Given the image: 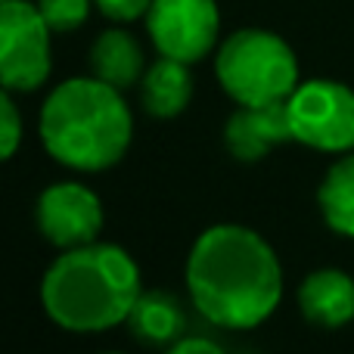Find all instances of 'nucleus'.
I'll return each instance as SVG.
<instances>
[{
  "label": "nucleus",
  "instance_id": "obj_1",
  "mask_svg": "<svg viewBox=\"0 0 354 354\" xmlns=\"http://www.w3.org/2000/svg\"><path fill=\"white\" fill-rule=\"evenodd\" d=\"M183 280L196 311L224 330L264 324L283 299L277 252L239 224L208 227L189 249Z\"/></svg>",
  "mask_w": 354,
  "mask_h": 354
},
{
  "label": "nucleus",
  "instance_id": "obj_2",
  "mask_svg": "<svg viewBox=\"0 0 354 354\" xmlns=\"http://www.w3.org/2000/svg\"><path fill=\"white\" fill-rule=\"evenodd\" d=\"M143 283L137 261L112 243L66 249L41 280V305L68 333H103L128 320Z\"/></svg>",
  "mask_w": 354,
  "mask_h": 354
},
{
  "label": "nucleus",
  "instance_id": "obj_3",
  "mask_svg": "<svg viewBox=\"0 0 354 354\" xmlns=\"http://www.w3.org/2000/svg\"><path fill=\"white\" fill-rule=\"evenodd\" d=\"M37 128L44 149L59 165L93 174L122 162L131 147L134 118L118 87L87 75L50 91Z\"/></svg>",
  "mask_w": 354,
  "mask_h": 354
},
{
  "label": "nucleus",
  "instance_id": "obj_4",
  "mask_svg": "<svg viewBox=\"0 0 354 354\" xmlns=\"http://www.w3.org/2000/svg\"><path fill=\"white\" fill-rule=\"evenodd\" d=\"M214 75L239 106L286 103L299 87V59L274 31L239 28L218 47Z\"/></svg>",
  "mask_w": 354,
  "mask_h": 354
},
{
  "label": "nucleus",
  "instance_id": "obj_5",
  "mask_svg": "<svg viewBox=\"0 0 354 354\" xmlns=\"http://www.w3.org/2000/svg\"><path fill=\"white\" fill-rule=\"evenodd\" d=\"M292 140L320 153L354 149V91L342 81H305L286 100Z\"/></svg>",
  "mask_w": 354,
  "mask_h": 354
},
{
  "label": "nucleus",
  "instance_id": "obj_6",
  "mask_svg": "<svg viewBox=\"0 0 354 354\" xmlns=\"http://www.w3.org/2000/svg\"><path fill=\"white\" fill-rule=\"evenodd\" d=\"M50 25L44 22L37 3L6 0L0 3V87L31 93L50 78L53 50Z\"/></svg>",
  "mask_w": 354,
  "mask_h": 354
},
{
  "label": "nucleus",
  "instance_id": "obj_7",
  "mask_svg": "<svg viewBox=\"0 0 354 354\" xmlns=\"http://www.w3.org/2000/svg\"><path fill=\"white\" fill-rule=\"evenodd\" d=\"M143 19L153 47L168 59L193 66L218 47L221 12L214 0H153Z\"/></svg>",
  "mask_w": 354,
  "mask_h": 354
},
{
  "label": "nucleus",
  "instance_id": "obj_8",
  "mask_svg": "<svg viewBox=\"0 0 354 354\" xmlns=\"http://www.w3.org/2000/svg\"><path fill=\"white\" fill-rule=\"evenodd\" d=\"M35 224L41 236L62 252L91 245L103 230V202L84 183L59 180L37 196Z\"/></svg>",
  "mask_w": 354,
  "mask_h": 354
},
{
  "label": "nucleus",
  "instance_id": "obj_9",
  "mask_svg": "<svg viewBox=\"0 0 354 354\" xmlns=\"http://www.w3.org/2000/svg\"><path fill=\"white\" fill-rule=\"evenodd\" d=\"M224 140L233 159L239 162H258L274 147L292 140L289 131L286 103H268V106H239L224 128Z\"/></svg>",
  "mask_w": 354,
  "mask_h": 354
},
{
  "label": "nucleus",
  "instance_id": "obj_10",
  "mask_svg": "<svg viewBox=\"0 0 354 354\" xmlns=\"http://www.w3.org/2000/svg\"><path fill=\"white\" fill-rule=\"evenodd\" d=\"M299 308L311 324L339 330L354 320V277L336 268L314 270L299 286Z\"/></svg>",
  "mask_w": 354,
  "mask_h": 354
},
{
  "label": "nucleus",
  "instance_id": "obj_11",
  "mask_svg": "<svg viewBox=\"0 0 354 354\" xmlns=\"http://www.w3.org/2000/svg\"><path fill=\"white\" fill-rule=\"evenodd\" d=\"M87 66L91 75L106 84L118 87V91H128L137 87L147 72V53H143V44L131 35L128 28H106L97 35V41L91 44V53H87Z\"/></svg>",
  "mask_w": 354,
  "mask_h": 354
},
{
  "label": "nucleus",
  "instance_id": "obj_12",
  "mask_svg": "<svg viewBox=\"0 0 354 354\" xmlns=\"http://www.w3.org/2000/svg\"><path fill=\"white\" fill-rule=\"evenodd\" d=\"M131 336L140 345L159 348V345H174L187 333V311L177 301L174 292L165 289H143L140 299L134 301L128 314Z\"/></svg>",
  "mask_w": 354,
  "mask_h": 354
},
{
  "label": "nucleus",
  "instance_id": "obj_13",
  "mask_svg": "<svg viewBox=\"0 0 354 354\" xmlns=\"http://www.w3.org/2000/svg\"><path fill=\"white\" fill-rule=\"evenodd\" d=\"M193 100V75L187 62L159 56L140 78V103L153 118H174Z\"/></svg>",
  "mask_w": 354,
  "mask_h": 354
},
{
  "label": "nucleus",
  "instance_id": "obj_14",
  "mask_svg": "<svg viewBox=\"0 0 354 354\" xmlns=\"http://www.w3.org/2000/svg\"><path fill=\"white\" fill-rule=\"evenodd\" d=\"M317 205L330 230L354 236V153L330 165L320 180Z\"/></svg>",
  "mask_w": 354,
  "mask_h": 354
},
{
  "label": "nucleus",
  "instance_id": "obj_15",
  "mask_svg": "<svg viewBox=\"0 0 354 354\" xmlns=\"http://www.w3.org/2000/svg\"><path fill=\"white\" fill-rule=\"evenodd\" d=\"M35 3L41 10L44 22L50 25V31L66 35V31H78L91 19L93 0H35Z\"/></svg>",
  "mask_w": 354,
  "mask_h": 354
},
{
  "label": "nucleus",
  "instance_id": "obj_16",
  "mask_svg": "<svg viewBox=\"0 0 354 354\" xmlns=\"http://www.w3.org/2000/svg\"><path fill=\"white\" fill-rule=\"evenodd\" d=\"M22 143V118L16 103L10 100V91L0 87V162H6Z\"/></svg>",
  "mask_w": 354,
  "mask_h": 354
},
{
  "label": "nucleus",
  "instance_id": "obj_17",
  "mask_svg": "<svg viewBox=\"0 0 354 354\" xmlns=\"http://www.w3.org/2000/svg\"><path fill=\"white\" fill-rule=\"evenodd\" d=\"M149 3H153V0H93V6H97L106 19H112V22H118V25L143 19Z\"/></svg>",
  "mask_w": 354,
  "mask_h": 354
},
{
  "label": "nucleus",
  "instance_id": "obj_18",
  "mask_svg": "<svg viewBox=\"0 0 354 354\" xmlns=\"http://www.w3.org/2000/svg\"><path fill=\"white\" fill-rule=\"evenodd\" d=\"M165 354H224L218 342H212V339H202V336H183L177 339L174 345H168Z\"/></svg>",
  "mask_w": 354,
  "mask_h": 354
},
{
  "label": "nucleus",
  "instance_id": "obj_19",
  "mask_svg": "<svg viewBox=\"0 0 354 354\" xmlns=\"http://www.w3.org/2000/svg\"><path fill=\"white\" fill-rule=\"evenodd\" d=\"M109 354H118V351H109Z\"/></svg>",
  "mask_w": 354,
  "mask_h": 354
},
{
  "label": "nucleus",
  "instance_id": "obj_20",
  "mask_svg": "<svg viewBox=\"0 0 354 354\" xmlns=\"http://www.w3.org/2000/svg\"><path fill=\"white\" fill-rule=\"evenodd\" d=\"M0 3H6V0H0Z\"/></svg>",
  "mask_w": 354,
  "mask_h": 354
}]
</instances>
